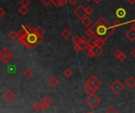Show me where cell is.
<instances>
[{"label":"cell","instance_id":"cell-1","mask_svg":"<svg viewBox=\"0 0 135 113\" xmlns=\"http://www.w3.org/2000/svg\"><path fill=\"white\" fill-rule=\"evenodd\" d=\"M91 29L94 32V36L97 38L106 41L111 34L115 32V27L104 19V17H100L96 21V23L92 25Z\"/></svg>","mask_w":135,"mask_h":113},{"label":"cell","instance_id":"cell-2","mask_svg":"<svg viewBox=\"0 0 135 113\" xmlns=\"http://www.w3.org/2000/svg\"><path fill=\"white\" fill-rule=\"evenodd\" d=\"M17 40L20 44L28 47L30 49H34L43 40V36H39L37 33H29L25 36L17 37Z\"/></svg>","mask_w":135,"mask_h":113},{"label":"cell","instance_id":"cell-3","mask_svg":"<svg viewBox=\"0 0 135 113\" xmlns=\"http://www.w3.org/2000/svg\"><path fill=\"white\" fill-rule=\"evenodd\" d=\"M13 53L6 48H3L0 51V60L2 63H7L10 60L13 58Z\"/></svg>","mask_w":135,"mask_h":113},{"label":"cell","instance_id":"cell-4","mask_svg":"<svg viewBox=\"0 0 135 113\" xmlns=\"http://www.w3.org/2000/svg\"><path fill=\"white\" fill-rule=\"evenodd\" d=\"M109 88H110V89L114 93L117 94V95H118V94H119L122 91L123 89H124V85H123L119 80L116 79V80H115L110 85V87Z\"/></svg>","mask_w":135,"mask_h":113},{"label":"cell","instance_id":"cell-5","mask_svg":"<svg viewBox=\"0 0 135 113\" xmlns=\"http://www.w3.org/2000/svg\"><path fill=\"white\" fill-rule=\"evenodd\" d=\"M86 103L89 104V106L92 108H94L96 107L100 102V100L98 97H97L96 94H92V95H89L85 100Z\"/></svg>","mask_w":135,"mask_h":113},{"label":"cell","instance_id":"cell-6","mask_svg":"<svg viewBox=\"0 0 135 113\" xmlns=\"http://www.w3.org/2000/svg\"><path fill=\"white\" fill-rule=\"evenodd\" d=\"M74 14L80 20H82L84 17L87 16V14H86V11H85V8L83 6H78L77 8L74 11Z\"/></svg>","mask_w":135,"mask_h":113},{"label":"cell","instance_id":"cell-7","mask_svg":"<svg viewBox=\"0 0 135 113\" xmlns=\"http://www.w3.org/2000/svg\"><path fill=\"white\" fill-rule=\"evenodd\" d=\"M2 98L4 99L6 102L10 103V102H12L15 98H16V95H15V93H13L10 89H8L3 93Z\"/></svg>","mask_w":135,"mask_h":113},{"label":"cell","instance_id":"cell-8","mask_svg":"<svg viewBox=\"0 0 135 113\" xmlns=\"http://www.w3.org/2000/svg\"><path fill=\"white\" fill-rule=\"evenodd\" d=\"M30 29V27L28 25H22V28L21 29V30L17 32V37H22V36H25L29 34V29Z\"/></svg>","mask_w":135,"mask_h":113},{"label":"cell","instance_id":"cell-9","mask_svg":"<svg viewBox=\"0 0 135 113\" xmlns=\"http://www.w3.org/2000/svg\"><path fill=\"white\" fill-rule=\"evenodd\" d=\"M126 36L130 40L134 41L135 40V29L130 28L128 31L126 32Z\"/></svg>","mask_w":135,"mask_h":113},{"label":"cell","instance_id":"cell-10","mask_svg":"<svg viewBox=\"0 0 135 113\" xmlns=\"http://www.w3.org/2000/svg\"><path fill=\"white\" fill-rule=\"evenodd\" d=\"M115 14L119 18H122V17H125V16L126 15V11L125 9L120 7V8L117 9V10L115 11Z\"/></svg>","mask_w":135,"mask_h":113},{"label":"cell","instance_id":"cell-11","mask_svg":"<svg viewBox=\"0 0 135 113\" xmlns=\"http://www.w3.org/2000/svg\"><path fill=\"white\" fill-rule=\"evenodd\" d=\"M92 52H93V54H94L95 55V57L97 58L100 55H101V53L103 52V49H102V48H100L99 46H97V45H96L95 47H93L92 48Z\"/></svg>","mask_w":135,"mask_h":113},{"label":"cell","instance_id":"cell-12","mask_svg":"<svg viewBox=\"0 0 135 113\" xmlns=\"http://www.w3.org/2000/svg\"><path fill=\"white\" fill-rule=\"evenodd\" d=\"M88 80H89L90 82H92V84H94L96 86H97V87H99V86L100 85V84H101V81L95 76V75H92V76L90 77V78L88 79Z\"/></svg>","mask_w":135,"mask_h":113},{"label":"cell","instance_id":"cell-13","mask_svg":"<svg viewBox=\"0 0 135 113\" xmlns=\"http://www.w3.org/2000/svg\"><path fill=\"white\" fill-rule=\"evenodd\" d=\"M48 85H51V87H55V86H57L58 84L59 83V81L58 78H56L55 77H51L49 80H48Z\"/></svg>","mask_w":135,"mask_h":113},{"label":"cell","instance_id":"cell-14","mask_svg":"<svg viewBox=\"0 0 135 113\" xmlns=\"http://www.w3.org/2000/svg\"><path fill=\"white\" fill-rule=\"evenodd\" d=\"M126 83L130 89L134 88L135 87V78L132 76H130V78H127V80L126 81Z\"/></svg>","mask_w":135,"mask_h":113},{"label":"cell","instance_id":"cell-15","mask_svg":"<svg viewBox=\"0 0 135 113\" xmlns=\"http://www.w3.org/2000/svg\"><path fill=\"white\" fill-rule=\"evenodd\" d=\"M81 22H82V24L85 26V27H89V26H90L92 24V20L87 15V16H86L85 17H84L83 19L81 20Z\"/></svg>","mask_w":135,"mask_h":113},{"label":"cell","instance_id":"cell-16","mask_svg":"<svg viewBox=\"0 0 135 113\" xmlns=\"http://www.w3.org/2000/svg\"><path fill=\"white\" fill-rule=\"evenodd\" d=\"M71 34H72V33H71L70 30L68 29H65L64 30H62L61 32V35L64 39H69L71 36Z\"/></svg>","mask_w":135,"mask_h":113},{"label":"cell","instance_id":"cell-17","mask_svg":"<svg viewBox=\"0 0 135 113\" xmlns=\"http://www.w3.org/2000/svg\"><path fill=\"white\" fill-rule=\"evenodd\" d=\"M84 90H85V92L88 94V95L89 96V95H92V94H94L95 93H96V91L94 89H92L90 86L89 85H87V84H85V86H84Z\"/></svg>","mask_w":135,"mask_h":113},{"label":"cell","instance_id":"cell-18","mask_svg":"<svg viewBox=\"0 0 135 113\" xmlns=\"http://www.w3.org/2000/svg\"><path fill=\"white\" fill-rule=\"evenodd\" d=\"M32 108L36 112H40L43 109V105H42V103H41V101L40 102V101H38V102H36L34 104H33Z\"/></svg>","mask_w":135,"mask_h":113},{"label":"cell","instance_id":"cell-19","mask_svg":"<svg viewBox=\"0 0 135 113\" xmlns=\"http://www.w3.org/2000/svg\"><path fill=\"white\" fill-rule=\"evenodd\" d=\"M97 39H98V38H97L96 36H93L91 37V38L89 39L87 44H89V45H91L92 48L95 47L96 45V43H97Z\"/></svg>","mask_w":135,"mask_h":113},{"label":"cell","instance_id":"cell-20","mask_svg":"<svg viewBox=\"0 0 135 113\" xmlns=\"http://www.w3.org/2000/svg\"><path fill=\"white\" fill-rule=\"evenodd\" d=\"M52 102V99L48 95H45L42 99H41V103L43 104H47L48 105H50Z\"/></svg>","mask_w":135,"mask_h":113},{"label":"cell","instance_id":"cell-21","mask_svg":"<svg viewBox=\"0 0 135 113\" xmlns=\"http://www.w3.org/2000/svg\"><path fill=\"white\" fill-rule=\"evenodd\" d=\"M18 11H19V13L21 15L25 16V15H26V14L29 13V8H28L27 6H21L20 8H19Z\"/></svg>","mask_w":135,"mask_h":113},{"label":"cell","instance_id":"cell-22","mask_svg":"<svg viewBox=\"0 0 135 113\" xmlns=\"http://www.w3.org/2000/svg\"><path fill=\"white\" fill-rule=\"evenodd\" d=\"M33 75V72L32 70L30 69H26L23 72V76L26 78H30Z\"/></svg>","mask_w":135,"mask_h":113},{"label":"cell","instance_id":"cell-23","mask_svg":"<svg viewBox=\"0 0 135 113\" xmlns=\"http://www.w3.org/2000/svg\"><path fill=\"white\" fill-rule=\"evenodd\" d=\"M85 36L88 37V38L89 39V38H91L92 36H94V32L92 31V29L90 28V29H87L85 31Z\"/></svg>","mask_w":135,"mask_h":113},{"label":"cell","instance_id":"cell-24","mask_svg":"<svg viewBox=\"0 0 135 113\" xmlns=\"http://www.w3.org/2000/svg\"><path fill=\"white\" fill-rule=\"evenodd\" d=\"M36 32L39 36H43L45 33V30L41 27V26H38V27L36 29Z\"/></svg>","mask_w":135,"mask_h":113},{"label":"cell","instance_id":"cell-25","mask_svg":"<svg viewBox=\"0 0 135 113\" xmlns=\"http://www.w3.org/2000/svg\"><path fill=\"white\" fill-rule=\"evenodd\" d=\"M17 36H18L17 33L16 32H14V31H11L9 33V34H8V37H9L10 39H11V40L16 39V38H17Z\"/></svg>","mask_w":135,"mask_h":113},{"label":"cell","instance_id":"cell-26","mask_svg":"<svg viewBox=\"0 0 135 113\" xmlns=\"http://www.w3.org/2000/svg\"><path fill=\"white\" fill-rule=\"evenodd\" d=\"M63 74H64V76H66V78H70L73 75V71L68 68L65 70V71L63 72Z\"/></svg>","mask_w":135,"mask_h":113},{"label":"cell","instance_id":"cell-27","mask_svg":"<svg viewBox=\"0 0 135 113\" xmlns=\"http://www.w3.org/2000/svg\"><path fill=\"white\" fill-rule=\"evenodd\" d=\"M85 84L89 85L90 86V87H91V88H92V89H94L96 92L97 90H98V89H99V87H97V86H96V85H95L94 84H92V82H90V81H89V80H87V81H85Z\"/></svg>","mask_w":135,"mask_h":113},{"label":"cell","instance_id":"cell-28","mask_svg":"<svg viewBox=\"0 0 135 113\" xmlns=\"http://www.w3.org/2000/svg\"><path fill=\"white\" fill-rule=\"evenodd\" d=\"M85 11H86V14H87L88 16H89V15H91V14L93 13V9H92V6H88L85 8Z\"/></svg>","mask_w":135,"mask_h":113},{"label":"cell","instance_id":"cell-29","mask_svg":"<svg viewBox=\"0 0 135 113\" xmlns=\"http://www.w3.org/2000/svg\"><path fill=\"white\" fill-rule=\"evenodd\" d=\"M105 44V40H101V39H97V43H96V45L97 46H99L100 48H102L104 45Z\"/></svg>","mask_w":135,"mask_h":113},{"label":"cell","instance_id":"cell-30","mask_svg":"<svg viewBox=\"0 0 135 113\" xmlns=\"http://www.w3.org/2000/svg\"><path fill=\"white\" fill-rule=\"evenodd\" d=\"M73 42H74V44H78L79 43H81L80 37L77 36H75L74 38H73Z\"/></svg>","mask_w":135,"mask_h":113},{"label":"cell","instance_id":"cell-31","mask_svg":"<svg viewBox=\"0 0 135 113\" xmlns=\"http://www.w3.org/2000/svg\"><path fill=\"white\" fill-rule=\"evenodd\" d=\"M123 53V52L121 51V50H119V49H117V50H115V52H114V55L115 56L116 58H119L120 55H121Z\"/></svg>","mask_w":135,"mask_h":113},{"label":"cell","instance_id":"cell-32","mask_svg":"<svg viewBox=\"0 0 135 113\" xmlns=\"http://www.w3.org/2000/svg\"><path fill=\"white\" fill-rule=\"evenodd\" d=\"M123 25V23H122L121 21H120L119 20H115V21H114V23H113V26L114 27H118V26H120V25Z\"/></svg>","mask_w":135,"mask_h":113},{"label":"cell","instance_id":"cell-33","mask_svg":"<svg viewBox=\"0 0 135 113\" xmlns=\"http://www.w3.org/2000/svg\"><path fill=\"white\" fill-rule=\"evenodd\" d=\"M106 113H119V112L116 110V109L115 108H113V107H111V108H110L106 112Z\"/></svg>","mask_w":135,"mask_h":113},{"label":"cell","instance_id":"cell-34","mask_svg":"<svg viewBox=\"0 0 135 113\" xmlns=\"http://www.w3.org/2000/svg\"><path fill=\"white\" fill-rule=\"evenodd\" d=\"M126 59V55L124 53H122V55H120L119 57L118 58V59L119 60L120 62H123V61H125Z\"/></svg>","mask_w":135,"mask_h":113},{"label":"cell","instance_id":"cell-35","mask_svg":"<svg viewBox=\"0 0 135 113\" xmlns=\"http://www.w3.org/2000/svg\"><path fill=\"white\" fill-rule=\"evenodd\" d=\"M80 40L81 43H85V44H87L88 42V39H87V36H82L81 37H80Z\"/></svg>","mask_w":135,"mask_h":113},{"label":"cell","instance_id":"cell-36","mask_svg":"<svg viewBox=\"0 0 135 113\" xmlns=\"http://www.w3.org/2000/svg\"><path fill=\"white\" fill-rule=\"evenodd\" d=\"M21 4L22 6H27L29 3H30V0H21Z\"/></svg>","mask_w":135,"mask_h":113},{"label":"cell","instance_id":"cell-37","mask_svg":"<svg viewBox=\"0 0 135 113\" xmlns=\"http://www.w3.org/2000/svg\"><path fill=\"white\" fill-rule=\"evenodd\" d=\"M41 2L44 4L45 6H48L51 4V2H52V0H40Z\"/></svg>","mask_w":135,"mask_h":113},{"label":"cell","instance_id":"cell-38","mask_svg":"<svg viewBox=\"0 0 135 113\" xmlns=\"http://www.w3.org/2000/svg\"><path fill=\"white\" fill-rule=\"evenodd\" d=\"M52 3H53L54 6L56 7L60 6V0H52Z\"/></svg>","mask_w":135,"mask_h":113},{"label":"cell","instance_id":"cell-39","mask_svg":"<svg viewBox=\"0 0 135 113\" xmlns=\"http://www.w3.org/2000/svg\"><path fill=\"white\" fill-rule=\"evenodd\" d=\"M78 45H79V47H80V48H81V51H83V50H85V49H86V44H85V43H79L78 44Z\"/></svg>","mask_w":135,"mask_h":113},{"label":"cell","instance_id":"cell-40","mask_svg":"<svg viewBox=\"0 0 135 113\" xmlns=\"http://www.w3.org/2000/svg\"><path fill=\"white\" fill-rule=\"evenodd\" d=\"M74 50L75 51H76V52H79V51H81V48H80V47H79V45H78V44H75V45H74Z\"/></svg>","mask_w":135,"mask_h":113},{"label":"cell","instance_id":"cell-41","mask_svg":"<svg viewBox=\"0 0 135 113\" xmlns=\"http://www.w3.org/2000/svg\"><path fill=\"white\" fill-rule=\"evenodd\" d=\"M87 55H88V57H89V58H93V57H95V55H94V54H93V52H92V50L87 51Z\"/></svg>","mask_w":135,"mask_h":113},{"label":"cell","instance_id":"cell-42","mask_svg":"<svg viewBox=\"0 0 135 113\" xmlns=\"http://www.w3.org/2000/svg\"><path fill=\"white\" fill-rule=\"evenodd\" d=\"M67 1L66 0H60V6H66Z\"/></svg>","mask_w":135,"mask_h":113},{"label":"cell","instance_id":"cell-43","mask_svg":"<svg viewBox=\"0 0 135 113\" xmlns=\"http://www.w3.org/2000/svg\"><path fill=\"white\" fill-rule=\"evenodd\" d=\"M29 33H36V29L32 28V27H30V29H29Z\"/></svg>","mask_w":135,"mask_h":113},{"label":"cell","instance_id":"cell-44","mask_svg":"<svg viewBox=\"0 0 135 113\" xmlns=\"http://www.w3.org/2000/svg\"><path fill=\"white\" fill-rule=\"evenodd\" d=\"M77 0H68V2L71 5H75L77 3Z\"/></svg>","mask_w":135,"mask_h":113},{"label":"cell","instance_id":"cell-45","mask_svg":"<svg viewBox=\"0 0 135 113\" xmlns=\"http://www.w3.org/2000/svg\"><path fill=\"white\" fill-rule=\"evenodd\" d=\"M5 10H3V8H2V7H1V8H0V17H2L3 16V15H4L5 14Z\"/></svg>","mask_w":135,"mask_h":113},{"label":"cell","instance_id":"cell-46","mask_svg":"<svg viewBox=\"0 0 135 113\" xmlns=\"http://www.w3.org/2000/svg\"><path fill=\"white\" fill-rule=\"evenodd\" d=\"M92 49V47L91 45H89V44H86V50L87 51H91Z\"/></svg>","mask_w":135,"mask_h":113},{"label":"cell","instance_id":"cell-47","mask_svg":"<svg viewBox=\"0 0 135 113\" xmlns=\"http://www.w3.org/2000/svg\"><path fill=\"white\" fill-rule=\"evenodd\" d=\"M42 105H43V109H44V110H47V109L49 108V105L47 104H43L42 103Z\"/></svg>","mask_w":135,"mask_h":113},{"label":"cell","instance_id":"cell-48","mask_svg":"<svg viewBox=\"0 0 135 113\" xmlns=\"http://www.w3.org/2000/svg\"><path fill=\"white\" fill-rule=\"evenodd\" d=\"M131 22H132V24H131V28L132 29H135V21H129L128 23H131Z\"/></svg>","mask_w":135,"mask_h":113},{"label":"cell","instance_id":"cell-49","mask_svg":"<svg viewBox=\"0 0 135 113\" xmlns=\"http://www.w3.org/2000/svg\"><path fill=\"white\" fill-rule=\"evenodd\" d=\"M130 54H131V55H133L134 57L135 58V48L133 49V51H131V53Z\"/></svg>","mask_w":135,"mask_h":113},{"label":"cell","instance_id":"cell-50","mask_svg":"<svg viewBox=\"0 0 135 113\" xmlns=\"http://www.w3.org/2000/svg\"><path fill=\"white\" fill-rule=\"evenodd\" d=\"M128 2L130 3V4L133 5V4H134V3H135V0H128Z\"/></svg>","mask_w":135,"mask_h":113},{"label":"cell","instance_id":"cell-51","mask_svg":"<svg viewBox=\"0 0 135 113\" xmlns=\"http://www.w3.org/2000/svg\"><path fill=\"white\" fill-rule=\"evenodd\" d=\"M93 2H94V3H96V4H99L101 2V0H93Z\"/></svg>","mask_w":135,"mask_h":113},{"label":"cell","instance_id":"cell-52","mask_svg":"<svg viewBox=\"0 0 135 113\" xmlns=\"http://www.w3.org/2000/svg\"><path fill=\"white\" fill-rule=\"evenodd\" d=\"M86 1H87V2H89V1H91V0H86Z\"/></svg>","mask_w":135,"mask_h":113},{"label":"cell","instance_id":"cell-53","mask_svg":"<svg viewBox=\"0 0 135 113\" xmlns=\"http://www.w3.org/2000/svg\"><path fill=\"white\" fill-rule=\"evenodd\" d=\"M88 113H93L92 112H88Z\"/></svg>","mask_w":135,"mask_h":113},{"label":"cell","instance_id":"cell-54","mask_svg":"<svg viewBox=\"0 0 135 113\" xmlns=\"http://www.w3.org/2000/svg\"><path fill=\"white\" fill-rule=\"evenodd\" d=\"M113 1H115V0H113Z\"/></svg>","mask_w":135,"mask_h":113}]
</instances>
